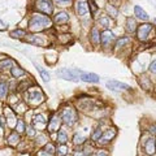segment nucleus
I'll list each match as a JSON object with an SVG mask.
<instances>
[{
  "label": "nucleus",
  "mask_w": 156,
  "mask_h": 156,
  "mask_svg": "<svg viewBox=\"0 0 156 156\" xmlns=\"http://www.w3.org/2000/svg\"><path fill=\"white\" fill-rule=\"evenodd\" d=\"M53 25V21L50 16H46L43 13H33L30 20H29V30L33 33H41L46 29H50Z\"/></svg>",
  "instance_id": "nucleus-1"
},
{
  "label": "nucleus",
  "mask_w": 156,
  "mask_h": 156,
  "mask_svg": "<svg viewBox=\"0 0 156 156\" xmlns=\"http://www.w3.org/2000/svg\"><path fill=\"white\" fill-rule=\"evenodd\" d=\"M60 117H61L62 124L69 126V128H73L78 122V111L73 105L66 104L61 108Z\"/></svg>",
  "instance_id": "nucleus-2"
},
{
  "label": "nucleus",
  "mask_w": 156,
  "mask_h": 156,
  "mask_svg": "<svg viewBox=\"0 0 156 156\" xmlns=\"http://www.w3.org/2000/svg\"><path fill=\"white\" fill-rule=\"evenodd\" d=\"M44 99H46L44 94L39 90V86H37V87H30V89L25 92V99H23V101L27 103L30 107H38L44 101Z\"/></svg>",
  "instance_id": "nucleus-3"
},
{
  "label": "nucleus",
  "mask_w": 156,
  "mask_h": 156,
  "mask_svg": "<svg viewBox=\"0 0 156 156\" xmlns=\"http://www.w3.org/2000/svg\"><path fill=\"white\" fill-rule=\"evenodd\" d=\"M82 70L80 69H68V68H61V69L56 70V76L62 78L66 81H73V82H78L80 81V74Z\"/></svg>",
  "instance_id": "nucleus-4"
},
{
  "label": "nucleus",
  "mask_w": 156,
  "mask_h": 156,
  "mask_svg": "<svg viewBox=\"0 0 156 156\" xmlns=\"http://www.w3.org/2000/svg\"><path fill=\"white\" fill-rule=\"evenodd\" d=\"M152 31H154L152 23H150V22L142 23V25L138 26V29H136V38H138L140 42H144L151 38V33Z\"/></svg>",
  "instance_id": "nucleus-5"
},
{
  "label": "nucleus",
  "mask_w": 156,
  "mask_h": 156,
  "mask_svg": "<svg viewBox=\"0 0 156 156\" xmlns=\"http://www.w3.org/2000/svg\"><path fill=\"white\" fill-rule=\"evenodd\" d=\"M35 9L39 13H43L48 16V14L53 13V8H55V4L52 3V0H35Z\"/></svg>",
  "instance_id": "nucleus-6"
},
{
  "label": "nucleus",
  "mask_w": 156,
  "mask_h": 156,
  "mask_svg": "<svg viewBox=\"0 0 156 156\" xmlns=\"http://www.w3.org/2000/svg\"><path fill=\"white\" fill-rule=\"evenodd\" d=\"M117 135V130L116 128H108L103 130V135H101V138L98 140V146H101V147H104V146H108L112 140H113L116 138Z\"/></svg>",
  "instance_id": "nucleus-7"
},
{
  "label": "nucleus",
  "mask_w": 156,
  "mask_h": 156,
  "mask_svg": "<svg viewBox=\"0 0 156 156\" xmlns=\"http://www.w3.org/2000/svg\"><path fill=\"white\" fill-rule=\"evenodd\" d=\"M61 124H62V121H61L60 115L51 113L50 119H48V122H47V131L50 134L55 133V131H58L61 128Z\"/></svg>",
  "instance_id": "nucleus-8"
},
{
  "label": "nucleus",
  "mask_w": 156,
  "mask_h": 156,
  "mask_svg": "<svg viewBox=\"0 0 156 156\" xmlns=\"http://www.w3.org/2000/svg\"><path fill=\"white\" fill-rule=\"evenodd\" d=\"M47 122H48V120L44 117V115H43V113H37V115H34V117H33L31 126L37 131L38 130L39 131H43V130L47 129Z\"/></svg>",
  "instance_id": "nucleus-9"
},
{
  "label": "nucleus",
  "mask_w": 156,
  "mask_h": 156,
  "mask_svg": "<svg viewBox=\"0 0 156 156\" xmlns=\"http://www.w3.org/2000/svg\"><path fill=\"white\" fill-rule=\"evenodd\" d=\"M142 150L146 156H155L156 155V143H155L154 136H148V138L144 139V142L142 144Z\"/></svg>",
  "instance_id": "nucleus-10"
},
{
  "label": "nucleus",
  "mask_w": 156,
  "mask_h": 156,
  "mask_svg": "<svg viewBox=\"0 0 156 156\" xmlns=\"http://www.w3.org/2000/svg\"><path fill=\"white\" fill-rule=\"evenodd\" d=\"M105 86L112 91H128L131 89L128 83H124V82H120V81H115V80L107 81Z\"/></svg>",
  "instance_id": "nucleus-11"
},
{
  "label": "nucleus",
  "mask_w": 156,
  "mask_h": 156,
  "mask_svg": "<svg viewBox=\"0 0 156 156\" xmlns=\"http://www.w3.org/2000/svg\"><path fill=\"white\" fill-rule=\"evenodd\" d=\"M21 142H22V140H21V135H20L16 130H12L11 133L7 135V138H5L7 146H9V147H13V148H16L17 146H20V143H21Z\"/></svg>",
  "instance_id": "nucleus-12"
},
{
  "label": "nucleus",
  "mask_w": 156,
  "mask_h": 156,
  "mask_svg": "<svg viewBox=\"0 0 156 156\" xmlns=\"http://www.w3.org/2000/svg\"><path fill=\"white\" fill-rule=\"evenodd\" d=\"M113 41H115V34L111 30H108V29L100 34V44L103 48H108Z\"/></svg>",
  "instance_id": "nucleus-13"
},
{
  "label": "nucleus",
  "mask_w": 156,
  "mask_h": 156,
  "mask_svg": "<svg viewBox=\"0 0 156 156\" xmlns=\"http://www.w3.org/2000/svg\"><path fill=\"white\" fill-rule=\"evenodd\" d=\"M69 20H70L69 13L65 11H60L53 16L52 21H53V23H56V25H65V23L69 22Z\"/></svg>",
  "instance_id": "nucleus-14"
},
{
  "label": "nucleus",
  "mask_w": 156,
  "mask_h": 156,
  "mask_svg": "<svg viewBox=\"0 0 156 156\" xmlns=\"http://www.w3.org/2000/svg\"><path fill=\"white\" fill-rule=\"evenodd\" d=\"M89 12H90L89 4H87L85 0H78V2L76 3V13H77V16L83 17V16H86V14L89 13Z\"/></svg>",
  "instance_id": "nucleus-15"
},
{
  "label": "nucleus",
  "mask_w": 156,
  "mask_h": 156,
  "mask_svg": "<svg viewBox=\"0 0 156 156\" xmlns=\"http://www.w3.org/2000/svg\"><path fill=\"white\" fill-rule=\"evenodd\" d=\"M80 80L87 82V83H98L100 81V78L95 73H86V72H82L80 74Z\"/></svg>",
  "instance_id": "nucleus-16"
},
{
  "label": "nucleus",
  "mask_w": 156,
  "mask_h": 156,
  "mask_svg": "<svg viewBox=\"0 0 156 156\" xmlns=\"http://www.w3.org/2000/svg\"><path fill=\"white\" fill-rule=\"evenodd\" d=\"M25 41L31 43V44H37V46H44L46 44V39L43 35H26Z\"/></svg>",
  "instance_id": "nucleus-17"
},
{
  "label": "nucleus",
  "mask_w": 156,
  "mask_h": 156,
  "mask_svg": "<svg viewBox=\"0 0 156 156\" xmlns=\"http://www.w3.org/2000/svg\"><path fill=\"white\" fill-rule=\"evenodd\" d=\"M68 140H69L68 131L64 128H60V130L57 131V135H56V142H57V144H68Z\"/></svg>",
  "instance_id": "nucleus-18"
},
{
  "label": "nucleus",
  "mask_w": 156,
  "mask_h": 156,
  "mask_svg": "<svg viewBox=\"0 0 156 156\" xmlns=\"http://www.w3.org/2000/svg\"><path fill=\"white\" fill-rule=\"evenodd\" d=\"M138 83L144 91L152 90V82H151V78H148L147 76H140L139 80H138Z\"/></svg>",
  "instance_id": "nucleus-19"
},
{
  "label": "nucleus",
  "mask_w": 156,
  "mask_h": 156,
  "mask_svg": "<svg viewBox=\"0 0 156 156\" xmlns=\"http://www.w3.org/2000/svg\"><path fill=\"white\" fill-rule=\"evenodd\" d=\"M86 142H87V138L81 133H76L72 138V143H73V146H76V147H82Z\"/></svg>",
  "instance_id": "nucleus-20"
},
{
  "label": "nucleus",
  "mask_w": 156,
  "mask_h": 156,
  "mask_svg": "<svg viewBox=\"0 0 156 156\" xmlns=\"http://www.w3.org/2000/svg\"><path fill=\"white\" fill-rule=\"evenodd\" d=\"M48 143V136L44 134V133H39L35 135V138H34V144L37 146V147H44V146Z\"/></svg>",
  "instance_id": "nucleus-21"
},
{
  "label": "nucleus",
  "mask_w": 156,
  "mask_h": 156,
  "mask_svg": "<svg viewBox=\"0 0 156 156\" xmlns=\"http://www.w3.org/2000/svg\"><path fill=\"white\" fill-rule=\"evenodd\" d=\"M100 34L101 33L99 31V29H98L96 26H92L91 31H90V39H91V42H92L94 46L100 44Z\"/></svg>",
  "instance_id": "nucleus-22"
},
{
  "label": "nucleus",
  "mask_w": 156,
  "mask_h": 156,
  "mask_svg": "<svg viewBox=\"0 0 156 156\" xmlns=\"http://www.w3.org/2000/svg\"><path fill=\"white\" fill-rule=\"evenodd\" d=\"M9 92V83L4 80H0V100H5Z\"/></svg>",
  "instance_id": "nucleus-23"
},
{
  "label": "nucleus",
  "mask_w": 156,
  "mask_h": 156,
  "mask_svg": "<svg viewBox=\"0 0 156 156\" xmlns=\"http://www.w3.org/2000/svg\"><path fill=\"white\" fill-rule=\"evenodd\" d=\"M134 14H135V16L138 17V18L142 20V21H146V22H147L148 20H150L148 13L146 12L140 5H135V7H134Z\"/></svg>",
  "instance_id": "nucleus-24"
},
{
  "label": "nucleus",
  "mask_w": 156,
  "mask_h": 156,
  "mask_svg": "<svg viewBox=\"0 0 156 156\" xmlns=\"http://www.w3.org/2000/svg\"><path fill=\"white\" fill-rule=\"evenodd\" d=\"M125 29H126V31H128L129 34H133V33H136V29H138V25H136V21H135V18L133 17H129V18H126V23H125Z\"/></svg>",
  "instance_id": "nucleus-25"
},
{
  "label": "nucleus",
  "mask_w": 156,
  "mask_h": 156,
  "mask_svg": "<svg viewBox=\"0 0 156 156\" xmlns=\"http://www.w3.org/2000/svg\"><path fill=\"white\" fill-rule=\"evenodd\" d=\"M130 43H131L130 37H122V38L117 39V42L115 44V48H116V50H122L125 46H129Z\"/></svg>",
  "instance_id": "nucleus-26"
},
{
  "label": "nucleus",
  "mask_w": 156,
  "mask_h": 156,
  "mask_svg": "<svg viewBox=\"0 0 156 156\" xmlns=\"http://www.w3.org/2000/svg\"><path fill=\"white\" fill-rule=\"evenodd\" d=\"M70 152V148L68 144H57L56 146V156H66L69 155Z\"/></svg>",
  "instance_id": "nucleus-27"
},
{
  "label": "nucleus",
  "mask_w": 156,
  "mask_h": 156,
  "mask_svg": "<svg viewBox=\"0 0 156 156\" xmlns=\"http://www.w3.org/2000/svg\"><path fill=\"white\" fill-rule=\"evenodd\" d=\"M11 74H12L13 78H21V77H23V76H26L27 73H26V70H23L21 66L14 65L12 69H11Z\"/></svg>",
  "instance_id": "nucleus-28"
},
{
  "label": "nucleus",
  "mask_w": 156,
  "mask_h": 156,
  "mask_svg": "<svg viewBox=\"0 0 156 156\" xmlns=\"http://www.w3.org/2000/svg\"><path fill=\"white\" fill-rule=\"evenodd\" d=\"M13 66H14V61L9 57H5L4 60L0 61V70H8V69H12Z\"/></svg>",
  "instance_id": "nucleus-29"
},
{
  "label": "nucleus",
  "mask_w": 156,
  "mask_h": 156,
  "mask_svg": "<svg viewBox=\"0 0 156 156\" xmlns=\"http://www.w3.org/2000/svg\"><path fill=\"white\" fill-rule=\"evenodd\" d=\"M26 129H27V125H26L25 121H23V119H17V124H16V128H14V130H16L17 133L21 135L23 133H26Z\"/></svg>",
  "instance_id": "nucleus-30"
},
{
  "label": "nucleus",
  "mask_w": 156,
  "mask_h": 156,
  "mask_svg": "<svg viewBox=\"0 0 156 156\" xmlns=\"http://www.w3.org/2000/svg\"><path fill=\"white\" fill-rule=\"evenodd\" d=\"M101 135H103V130H101L100 126H98V128L92 130V133H91V142L94 144H96L98 140L101 138Z\"/></svg>",
  "instance_id": "nucleus-31"
},
{
  "label": "nucleus",
  "mask_w": 156,
  "mask_h": 156,
  "mask_svg": "<svg viewBox=\"0 0 156 156\" xmlns=\"http://www.w3.org/2000/svg\"><path fill=\"white\" fill-rule=\"evenodd\" d=\"M34 65H35V68H37V70L39 72V74H41V77L43 78V81L44 82H50L51 81V77H50V73H48L46 69H43V68L41 66V65H38L37 62H34Z\"/></svg>",
  "instance_id": "nucleus-32"
},
{
  "label": "nucleus",
  "mask_w": 156,
  "mask_h": 156,
  "mask_svg": "<svg viewBox=\"0 0 156 156\" xmlns=\"http://www.w3.org/2000/svg\"><path fill=\"white\" fill-rule=\"evenodd\" d=\"M9 35H11V38H13V39H21L23 37H26V31L23 30V29H16V30L9 33Z\"/></svg>",
  "instance_id": "nucleus-33"
},
{
  "label": "nucleus",
  "mask_w": 156,
  "mask_h": 156,
  "mask_svg": "<svg viewBox=\"0 0 156 156\" xmlns=\"http://www.w3.org/2000/svg\"><path fill=\"white\" fill-rule=\"evenodd\" d=\"M13 111L16 112V113H25L27 111V105H26L25 101H20V103H17L13 107Z\"/></svg>",
  "instance_id": "nucleus-34"
},
{
  "label": "nucleus",
  "mask_w": 156,
  "mask_h": 156,
  "mask_svg": "<svg viewBox=\"0 0 156 156\" xmlns=\"http://www.w3.org/2000/svg\"><path fill=\"white\" fill-rule=\"evenodd\" d=\"M107 12H108V14L112 17V18H116L117 16H119V9H117L115 5H112V4H107Z\"/></svg>",
  "instance_id": "nucleus-35"
},
{
  "label": "nucleus",
  "mask_w": 156,
  "mask_h": 156,
  "mask_svg": "<svg viewBox=\"0 0 156 156\" xmlns=\"http://www.w3.org/2000/svg\"><path fill=\"white\" fill-rule=\"evenodd\" d=\"M52 3L57 7H70L73 4V0H52Z\"/></svg>",
  "instance_id": "nucleus-36"
},
{
  "label": "nucleus",
  "mask_w": 156,
  "mask_h": 156,
  "mask_svg": "<svg viewBox=\"0 0 156 156\" xmlns=\"http://www.w3.org/2000/svg\"><path fill=\"white\" fill-rule=\"evenodd\" d=\"M99 25L100 26H104L105 29L107 27H109L111 26V20H109V16H101L100 18H99Z\"/></svg>",
  "instance_id": "nucleus-37"
},
{
  "label": "nucleus",
  "mask_w": 156,
  "mask_h": 156,
  "mask_svg": "<svg viewBox=\"0 0 156 156\" xmlns=\"http://www.w3.org/2000/svg\"><path fill=\"white\" fill-rule=\"evenodd\" d=\"M43 148H44L47 152L52 154V155H55V154H56V143H53V142H48ZM55 156H56V155H55Z\"/></svg>",
  "instance_id": "nucleus-38"
},
{
  "label": "nucleus",
  "mask_w": 156,
  "mask_h": 156,
  "mask_svg": "<svg viewBox=\"0 0 156 156\" xmlns=\"http://www.w3.org/2000/svg\"><path fill=\"white\" fill-rule=\"evenodd\" d=\"M37 130L33 128V126H27V129H26V135L29 136V138H35V135H37Z\"/></svg>",
  "instance_id": "nucleus-39"
},
{
  "label": "nucleus",
  "mask_w": 156,
  "mask_h": 156,
  "mask_svg": "<svg viewBox=\"0 0 156 156\" xmlns=\"http://www.w3.org/2000/svg\"><path fill=\"white\" fill-rule=\"evenodd\" d=\"M89 9L91 11L92 14H95V12L98 11V5H96V3L94 2V0H89Z\"/></svg>",
  "instance_id": "nucleus-40"
},
{
  "label": "nucleus",
  "mask_w": 156,
  "mask_h": 156,
  "mask_svg": "<svg viewBox=\"0 0 156 156\" xmlns=\"http://www.w3.org/2000/svg\"><path fill=\"white\" fill-rule=\"evenodd\" d=\"M35 156H55V155H52V154H50V152H47L44 148H39L37 152H35Z\"/></svg>",
  "instance_id": "nucleus-41"
},
{
  "label": "nucleus",
  "mask_w": 156,
  "mask_h": 156,
  "mask_svg": "<svg viewBox=\"0 0 156 156\" xmlns=\"http://www.w3.org/2000/svg\"><path fill=\"white\" fill-rule=\"evenodd\" d=\"M64 37H65V38H62V37L60 35V37H58V41H60V43H62V44H66V42L72 39V35H70V34H64Z\"/></svg>",
  "instance_id": "nucleus-42"
},
{
  "label": "nucleus",
  "mask_w": 156,
  "mask_h": 156,
  "mask_svg": "<svg viewBox=\"0 0 156 156\" xmlns=\"http://www.w3.org/2000/svg\"><path fill=\"white\" fill-rule=\"evenodd\" d=\"M147 131H148V134H150L151 136H152V135H156V124H151V125L148 126Z\"/></svg>",
  "instance_id": "nucleus-43"
},
{
  "label": "nucleus",
  "mask_w": 156,
  "mask_h": 156,
  "mask_svg": "<svg viewBox=\"0 0 156 156\" xmlns=\"http://www.w3.org/2000/svg\"><path fill=\"white\" fill-rule=\"evenodd\" d=\"M72 156H87L86 154H85V151L82 150V147H78L74 152H73V155Z\"/></svg>",
  "instance_id": "nucleus-44"
},
{
  "label": "nucleus",
  "mask_w": 156,
  "mask_h": 156,
  "mask_svg": "<svg viewBox=\"0 0 156 156\" xmlns=\"http://www.w3.org/2000/svg\"><path fill=\"white\" fill-rule=\"evenodd\" d=\"M148 70H150V73H152V74H156V60H154V61L150 64Z\"/></svg>",
  "instance_id": "nucleus-45"
},
{
  "label": "nucleus",
  "mask_w": 156,
  "mask_h": 156,
  "mask_svg": "<svg viewBox=\"0 0 156 156\" xmlns=\"http://www.w3.org/2000/svg\"><path fill=\"white\" fill-rule=\"evenodd\" d=\"M94 156H108V152H107L105 150H98V151H95Z\"/></svg>",
  "instance_id": "nucleus-46"
},
{
  "label": "nucleus",
  "mask_w": 156,
  "mask_h": 156,
  "mask_svg": "<svg viewBox=\"0 0 156 156\" xmlns=\"http://www.w3.org/2000/svg\"><path fill=\"white\" fill-rule=\"evenodd\" d=\"M7 29V25H4V23L0 21V31H3V30H5Z\"/></svg>",
  "instance_id": "nucleus-47"
},
{
  "label": "nucleus",
  "mask_w": 156,
  "mask_h": 156,
  "mask_svg": "<svg viewBox=\"0 0 156 156\" xmlns=\"http://www.w3.org/2000/svg\"><path fill=\"white\" fill-rule=\"evenodd\" d=\"M0 61H2V55H0Z\"/></svg>",
  "instance_id": "nucleus-48"
},
{
  "label": "nucleus",
  "mask_w": 156,
  "mask_h": 156,
  "mask_svg": "<svg viewBox=\"0 0 156 156\" xmlns=\"http://www.w3.org/2000/svg\"><path fill=\"white\" fill-rule=\"evenodd\" d=\"M155 143H156V138H155Z\"/></svg>",
  "instance_id": "nucleus-49"
},
{
  "label": "nucleus",
  "mask_w": 156,
  "mask_h": 156,
  "mask_svg": "<svg viewBox=\"0 0 156 156\" xmlns=\"http://www.w3.org/2000/svg\"><path fill=\"white\" fill-rule=\"evenodd\" d=\"M155 156H156V155H155Z\"/></svg>",
  "instance_id": "nucleus-50"
}]
</instances>
